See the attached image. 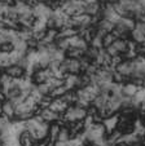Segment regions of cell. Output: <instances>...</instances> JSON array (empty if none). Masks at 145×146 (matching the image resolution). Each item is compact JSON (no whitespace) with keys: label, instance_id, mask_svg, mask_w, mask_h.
<instances>
[{"label":"cell","instance_id":"1","mask_svg":"<svg viewBox=\"0 0 145 146\" xmlns=\"http://www.w3.org/2000/svg\"><path fill=\"white\" fill-rule=\"evenodd\" d=\"M87 115H88L87 109L80 108V106H78V105H70L67 108V110L62 114L61 121H62V124L74 123V121L83 120Z\"/></svg>","mask_w":145,"mask_h":146},{"label":"cell","instance_id":"2","mask_svg":"<svg viewBox=\"0 0 145 146\" xmlns=\"http://www.w3.org/2000/svg\"><path fill=\"white\" fill-rule=\"evenodd\" d=\"M58 70L62 75H67V74H74V75H79L83 72L82 70V62L80 60H75V58H69L65 57V60L62 61L58 66Z\"/></svg>","mask_w":145,"mask_h":146},{"label":"cell","instance_id":"3","mask_svg":"<svg viewBox=\"0 0 145 146\" xmlns=\"http://www.w3.org/2000/svg\"><path fill=\"white\" fill-rule=\"evenodd\" d=\"M115 71L119 72L122 76L130 78L131 79L132 75L135 72V62L134 60H123L119 65L115 66Z\"/></svg>","mask_w":145,"mask_h":146},{"label":"cell","instance_id":"4","mask_svg":"<svg viewBox=\"0 0 145 146\" xmlns=\"http://www.w3.org/2000/svg\"><path fill=\"white\" fill-rule=\"evenodd\" d=\"M4 72H5L8 76H11L12 79H22L23 76H26V69L21 67L19 65H11V66L5 67L4 69Z\"/></svg>","mask_w":145,"mask_h":146},{"label":"cell","instance_id":"5","mask_svg":"<svg viewBox=\"0 0 145 146\" xmlns=\"http://www.w3.org/2000/svg\"><path fill=\"white\" fill-rule=\"evenodd\" d=\"M1 113L5 118H8L12 121L16 116V105L11 100H5V101L1 102Z\"/></svg>","mask_w":145,"mask_h":146},{"label":"cell","instance_id":"6","mask_svg":"<svg viewBox=\"0 0 145 146\" xmlns=\"http://www.w3.org/2000/svg\"><path fill=\"white\" fill-rule=\"evenodd\" d=\"M39 115L43 118V120L45 121V123L51 124V123H56V121H61V118H62V115H60V114L55 113V111H52L49 108L48 109H43V110L40 111V114Z\"/></svg>","mask_w":145,"mask_h":146},{"label":"cell","instance_id":"7","mask_svg":"<svg viewBox=\"0 0 145 146\" xmlns=\"http://www.w3.org/2000/svg\"><path fill=\"white\" fill-rule=\"evenodd\" d=\"M18 143L19 146H35L36 141L35 138L31 136V133L29 132L27 129H23L21 133L18 135Z\"/></svg>","mask_w":145,"mask_h":146},{"label":"cell","instance_id":"8","mask_svg":"<svg viewBox=\"0 0 145 146\" xmlns=\"http://www.w3.org/2000/svg\"><path fill=\"white\" fill-rule=\"evenodd\" d=\"M118 123H119V116L118 115H112V116H108V118L102 119V125H104L105 131H106V135L117 129Z\"/></svg>","mask_w":145,"mask_h":146},{"label":"cell","instance_id":"9","mask_svg":"<svg viewBox=\"0 0 145 146\" xmlns=\"http://www.w3.org/2000/svg\"><path fill=\"white\" fill-rule=\"evenodd\" d=\"M69 104L66 101H63L62 98H56V100H53L52 101V104H51V106H49V109L52 111H55V113H57V114H60V115H62L63 113H65L66 110H67V108H69Z\"/></svg>","mask_w":145,"mask_h":146},{"label":"cell","instance_id":"10","mask_svg":"<svg viewBox=\"0 0 145 146\" xmlns=\"http://www.w3.org/2000/svg\"><path fill=\"white\" fill-rule=\"evenodd\" d=\"M61 125H62V124H61L60 121H56V123L49 124V128H48V136H47V137L49 138L51 142H53V143L57 142V137H58V133H60Z\"/></svg>","mask_w":145,"mask_h":146},{"label":"cell","instance_id":"11","mask_svg":"<svg viewBox=\"0 0 145 146\" xmlns=\"http://www.w3.org/2000/svg\"><path fill=\"white\" fill-rule=\"evenodd\" d=\"M58 38V30L56 29H47L45 30V35H44L43 40H41V44H45V45H49L53 44Z\"/></svg>","mask_w":145,"mask_h":146},{"label":"cell","instance_id":"12","mask_svg":"<svg viewBox=\"0 0 145 146\" xmlns=\"http://www.w3.org/2000/svg\"><path fill=\"white\" fill-rule=\"evenodd\" d=\"M84 13L91 17H95V16H97V14H100L101 13V3H100V1H95V3L86 4Z\"/></svg>","mask_w":145,"mask_h":146},{"label":"cell","instance_id":"13","mask_svg":"<svg viewBox=\"0 0 145 146\" xmlns=\"http://www.w3.org/2000/svg\"><path fill=\"white\" fill-rule=\"evenodd\" d=\"M139 88L140 87H137L136 84H134L132 82H128V83H126V84L122 86V94H123L124 97H130V98H132V97L136 94V92H137Z\"/></svg>","mask_w":145,"mask_h":146},{"label":"cell","instance_id":"14","mask_svg":"<svg viewBox=\"0 0 145 146\" xmlns=\"http://www.w3.org/2000/svg\"><path fill=\"white\" fill-rule=\"evenodd\" d=\"M78 34H79V31H78L77 29L70 27V26H65V27H62L61 30H58L57 39H69V38H71V36L78 35Z\"/></svg>","mask_w":145,"mask_h":146},{"label":"cell","instance_id":"15","mask_svg":"<svg viewBox=\"0 0 145 146\" xmlns=\"http://www.w3.org/2000/svg\"><path fill=\"white\" fill-rule=\"evenodd\" d=\"M113 45H114V48L118 50V53L122 56L128 50V40H127V39H122V38L117 39V40L113 43Z\"/></svg>","mask_w":145,"mask_h":146},{"label":"cell","instance_id":"16","mask_svg":"<svg viewBox=\"0 0 145 146\" xmlns=\"http://www.w3.org/2000/svg\"><path fill=\"white\" fill-rule=\"evenodd\" d=\"M69 140H71L70 131H69L66 124H62V125H61V129H60V133H58V137H57V142H66V141H69Z\"/></svg>","mask_w":145,"mask_h":146},{"label":"cell","instance_id":"17","mask_svg":"<svg viewBox=\"0 0 145 146\" xmlns=\"http://www.w3.org/2000/svg\"><path fill=\"white\" fill-rule=\"evenodd\" d=\"M84 52H86V50L78 49V48H69V49L65 52V56H66V57H69V58L80 60V58H83V56H84Z\"/></svg>","mask_w":145,"mask_h":146},{"label":"cell","instance_id":"18","mask_svg":"<svg viewBox=\"0 0 145 146\" xmlns=\"http://www.w3.org/2000/svg\"><path fill=\"white\" fill-rule=\"evenodd\" d=\"M67 91H69V89L66 88L65 86H61V87H57V88L52 89V92L49 93V96L52 97L53 100H56V98H61V97H63V94H65Z\"/></svg>","mask_w":145,"mask_h":146},{"label":"cell","instance_id":"19","mask_svg":"<svg viewBox=\"0 0 145 146\" xmlns=\"http://www.w3.org/2000/svg\"><path fill=\"white\" fill-rule=\"evenodd\" d=\"M117 40V38L114 36V34L113 33H109V34H105L104 35V38H102V48H108V47H110V45L114 43V41Z\"/></svg>","mask_w":145,"mask_h":146},{"label":"cell","instance_id":"20","mask_svg":"<svg viewBox=\"0 0 145 146\" xmlns=\"http://www.w3.org/2000/svg\"><path fill=\"white\" fill-rule=\"evenodd\" d=\"M14 50V44L12 41H4L0 45V52L1 53H7V54H11Z\"/></svg>","mask_w":145,"mask_h":146},{"label":"cell","instance_id":"21","mask_svg":"<svg viewBox=\"0 0 145 146\" xmlns=\"http://www.w3.org/2000/svg\"><path fill=\"white\" fill-rule=\"evenodd\" d=\"M105 52H106L108 53V54H109L110 56V57H115V56H118V54H119V53H118V50L117 49H115V48H114V45H110V47H108V48H105Z\"/></svg>","mask_w":145,"mask_h":146},{"label":"cell","instance_id":"22","mask_svg":"<svg viewBox=\"0 0 145 146\" xmlns=\"http://www.w3.org/2000/svg\"><path fill=\"white\" fill-rule=\"evenodd\" d=\"M9 12V5H5V4H0V17H4L7 18V14Z\"/></svg>","mask_w":145,"mask_h":146},{"label":"cell","instance_id":"23","mask_svg":"<svg viewBox=\"0 0 145 146\" xmlns=\"http://www.w3.org/2000/svg\"><path fill=\"white\" fill-rule=\"evenodd\" d=\"M135 29H136V30H139L140 33L145 35V22H142V21H136Z\"/></svg>","mask_w":145,"mask_h":146},{"label":"cell","instance_id":"24","mask_svg":"<svg viewBox=\"0 0 145 146\" xmlns=\"http://www.w3.org/2000/svg\"><path fill=\"white\" fill-rule=\"evenodd\" d=\"M14 0H0V4H5V5H9V7H12V5H14Z\"/></svg>","mask_w":145,"mask_h":146},{"label":"cell","instance_id":"25","mask_svg":"<svg viewBox=\"0 0 145 146\" xmlns=\"http://www.w3.org/2000/svg\"><path fill=\"white\" fill-rule=\"evenodd\" d=\"M36 1H38V3H41V4H47L49 0H36Z\"/></svg>","mask_w":145,"mask_h":146},{"label":"cell","instance_id":"26","mask_svg":"<svg viewBox=\"0 0 145 146\" xmlns=\"http://www.w3.org/2000/svg\"><path fill=\"white\" fill-rule=\"evenodd\" d=\"M14 1H22V3H26L27 0H14Z\"/></svg>","mask_w":145,"mask_h":146},{"label":"cell","instance_id":"27","mask_svg":"<svg viewBox=\"0 0 145 146\" xmlns=\"http://www.w3.org/2000/svg\"><path fill=\"white\" fill-rule=\"evenodd\" d=\"M1 91H3V89H1V84H0V92H1Z\"/></svg>","mask_w":145,"mask_h":146},{"label":"cell","instance_id":"28","mask_svg":"<svg viewBox=\"0 0 145 146\" xmlns=\"http://www.w3.org/2000/svg\"><path fill=\"white\" fill-rule=\"evenodd\" d=\"M0 56H1V52H0Z\"/></svg>","mask_w":145,"mask_h":146},{"label":"cell","instance_id":"29","mask_svg":"<svg viewBox=\"0 0 145 146\" xmlns=\"http://www.w3.org/2000/svg\"><path fill=\"white\" fill-rule=\"evenodd\" d=\"M0 104H1V102H0Z\"/></svg>","mask_w":145,"mask_h":146},{"label":"cell","instance_id":"30","mask_svg":"<svg viewBox=\"0 0 145 146\" xmlns=\"http://www.w3.org/2000/svg\"><path fill=\"white\" fill-rule=\"evenodd\" d=\"M144 44H145V43H144Z\"/></svg>","mask_w":145,"mask_h":146}]
</instances>
